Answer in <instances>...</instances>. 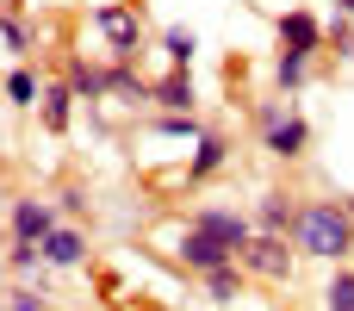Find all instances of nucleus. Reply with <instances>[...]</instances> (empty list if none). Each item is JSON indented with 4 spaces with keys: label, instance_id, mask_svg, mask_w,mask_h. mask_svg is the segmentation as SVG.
Wrapping results in <instances>:
<instances>
[{
    "label": "nucleus",
    "instance_id": "1",
    "mask_svg": "<svg viewBox=\"0 0 354 311\" xmlns=\"http://www.w3.org/2000/svg\"><path fill=\"white\" fill-rule=\"evenodd\" d=\"M292 243H299V256H311V262H348V256H354V218H348V206H342V199H305Z\"/></svg>",
    "mask_w": 354,
    "mask_h": 311
},
{
    "label": "nucleus",
    "instance_id": "2",
    "mask_svg": "<svg viewBox=\"0 0 354 311\" xmlns=\"http://www.w3.org/2000/svg\"><path fill=\"white\" fill-rule=\"evenodd\" d=\"M93 25H100L112 62H137V50H143V6H137V0H106V6H93Z\"/></svg>",
    "mask_w": 354,
    "mask_h": 311
},
{
    "label": "nucleus",
    "instance_id": "3",
    "mask_svg": "<svg viewBox=\"0 0 354 311\" xmlns=\"http://www.w3.org/2000/svg\"><path fill=\"white\" fill-rule=\"evenodd\" d=\"M261 150H268L274 162H299V156L311 150L305 112H292L286 100H268V106H261Z\"/></svg>",
    "mask_w": 354,
    "mask_h": 311
},
{
    "label": "nucleus",
    "instance_id": "4",
    "mask_svg": "<svg viewBox=\"0 0 354 311\" xmlns=\"http://www.w3.org/2000/svg\"><path fill=\"white\" fill-rule=\"evenodd\" d=\"M236 262H243L249 281H274V287H286V281L299 274V243H292V237H261V231H255L249 249H243Z\"/></svg>",
    "mask_w": 354,
    "mask_h": 311
},
{
    "label": "nucleus",
    "instance_id": "5",
    "mask_svg": "<svg viewBox=\"0 0 354 311\" xmlns=\"http://www.w3.org/2000/svg\"><path fill=\"white\" fill-rule=\"evenodd\" d=\"M187 231H205L212 243H224L230 256H243L249 237H255V218H243V212H230V206H199V212L187 218Z\"/></svg>",
    "mask_w": 354,
    "mask_h": 311
},
{
    "label": "nucleus",
    "instance_id": "6",
    "mask_svg": "<svg viewBox=\"0 0 354 311\" xmlns=\"http://www.w3.org/2000/svg\"><path fill=\"white\" fill-rule=\"evenodd\" d=\"M299 212H305V199H299V193L268 187V193L255 199V212H249V218H255V231H261V237H292V231H299Z\"/></svg>",
    "mask_w": 354,
    "mask_h": 311
},
{
    "label": "nucleus",
    "instance_id": "7",
    "mask_svg": "<svg viewBox=\"0 0 354 311\" xmlns=\"http://www.w3.org/2000/svg\"><path fill=\"white\" fill-rule=\"evenodd\" d=\"M280 50H292V56H317V50H324V19L305 12V6L280 12Z\"/></svg>",
    "mask_w": 354,
    "mask_h": 311
},
{
    "label": "nucleus",
    "instance_id": "8",
    "mask_svg": "<svg viewBox=\"0 0 354 311\" xmlns=\"http://www.w3.org/2000/svg\"><path fill=\"white\" fill-rule=\"evenodd\" d=\"M174 256H180V268H187V274H218V268H230V262H236V256H230L224 243H212L205 231H180V249H174Z\"/></svg>",
    "mask_w": 354,
    "mask_h": 311
},
{
    "label": "nucleus",
    "instance_id": "9",
    "mask_svg": "<svg viewBox=\"0 0 354 311\" xmlns=\"http://www.w3.org/2000/svg\"><path fill=\"white\" fill-rule=\"evenodd\" d=\"M37 125L50 131V137H62L68 125H75V87L56 75V81H44V100H37Z\"/></svg>",
    "mask_w": 354,
    "mask_h": 311
},
{
    "label": "nucleus",
    "instance_id": "10",
    "mask_svg": "<svg viewBox=\"0 0 354 311\" xmlns=\"http://www.w3.org/2000/svg\"><path fill=\"white\" fill-rule=\"evenodd\" d=\"M6 224H12V237H25V243H44V237L56 231V206H50V199H12Z\"/></svg>",
    "mask_w": 354,
    "mask_h": 311
},
{
    "label": "nucleus",
    "instance_id": "11",
    "mask_svg": "<svg viewBox=\"0 0 354 311\" xmlns=\"http://www.w3.org/2000/svg\"><path fill=\"white\" fill-rule=\"evenodd\" d=\"M224 162H230V143L218 137V131H205L199 143H193V156H187V187H199V181H212V175H224Z\"/></svg>",
    "mask_w": 354,
    "mask_h": 311
},
{
    "label": "nucleus",
    "instance_id": "12",
    "mask_svg": "<svg viewBox=\"0 0 354 311\" xmlns=\"http://www.w3.org/2000/svg\"><path fill=\"white\" fill-rule=\"evenodd\" d=\"M62 81L75 87V100H106L112 94L106 62H87V56H62Z\"/></svg>",
    "mask_w": 354,
    "mask_h": 311
},
{
    "label": "nucleus",
    "instance_id": "13",
    "mask_svg": "<svg viewBox=\"0 0 354 311\" xmlns=\"http://www.w3.org/2000/svg\"><path fill=\"white\" fill-rule=\"evenodd\" d=\"M37 249H44V268H81V262H87V237H81L75 224H56Z\"/></svg>",
    "mask_w": 354,
    "mask_h": 311
},
{
    "label": "nucleus",
    "instance_id": "14",
    "mask_svg": "<svg viewBox=\"0 0 354 311\" xmlns=\"http://www.w3.org/2000/svg\"><path fill=\"white\" fill-rule=\"evenodd\" d=\"M149 106H162V112H193L199 106V94H193V75L187 69H168V75H156V100Z\"/></svg>",
    "mask_w": 354,
    "mask_h": 311
},
{
    "label": "nucleus",
    "instance_id": "15",
    "mask_svg": "<svg viewBox=\"0 0 354 311\" xmlns=\"http://www.w3.org/2000/svg\"><path fill=\"white\" fill-rule=\"evenodd\" d=\"M106 81H112V94H118V100H131V106L156 100V81H143V75H137V62H112V56H106Z\"/></svg>",
    "mask_w": 354,
    "mask_h": 311
},
{
    "label": "nucleus",
    "instance_id": "16",
    "mask_svg": "<svg viewBox=\"0 0 354 311\" xmlns=\"http://www.w3.org/2000/svg\"><path fill=\"white\" fill-rule=\"evenodd\" d=\"M0 87H6V100H12L19 112H31V106L44 100V81H37V69H31V62H19V69H6V81H0Z\"/></svg>",
    "mask_w": 354,
    "mask_h": 311
},
{
    "label": "nucleus",
    "instance_id": "17",
    "mask_svg": "<svg viewBox=\"0 0 354 311\" xmlns=\"http://www.w3.org/2000/svg\"><path fill=\"white\" fill-rule=\"evenodd\" d=\"M205 281V299L212 305H236L243 299V262H230V268H218V274H199Z\"/></svg>",
    "mask_w": 354,
    "mask_h": 311
},
{
    "label": "nucleus",
    "instance_id": "18",
    "mask_svg": "<svg viewBox=\"0 0 354 311\" xmlns=\"http://www.w3.org/2000/svg\"><path fill=\"white\" fill-rule=\"evenodd\" d=\"M193 50H199V37H193L187 25H168V31H162V56H168V69H193Z\"/></svg>",
    "mask_w": 354,
    "mask_h": 311
},
{
    "label": "nucleus",
    "instance_id": "19",
    "mask_svg": "<svg viewBox=\"0 0 354 311\" xmlns=\"http://www.w3.org/2000/svg\"><path fill=\"white\" fill-rule=\"evenodd\" d=\"M274 81H280V94L305 87V81H311V56H292V50H280V56H274Z\"/></svg>",
    "mask_w": 354,
    "mask_h": 311
},
{
    "label": "nucleus",
    "instance_id": "20",
    "mask_svg": "<svg viewBox=\"0 0 354 311\" xmlns=\"http://www.w3.org/2000/svg\"><path fill=\"white\" fill-rule=\"evenodd\" d=\"M324 311H354V268L336 262V274H330V287H324Z\"/></svg>",
    "mask_w": 354,
    "mask_h": 311
},
{
    "label": "nucleus",
    "instance_id": "21",
    "mask_svg": "<svg viewBox=\"0 0 354 311\" xmlns=\"http://www.w3.org/2000/svg\"><path fill=\"white\" fill-rule=\"evenodd\" d=\"M324 50H336L342 62H348V56H354V19H348V12H342V6H336V19L324 25Z\"/></svg>",
    "mask_w": 354,
    "mask_h": 311
},
{
    "label": "nucleus",
    "instance_id": "22",
    "mask_svg": "<svg viewBox=\"0 0 354 311\" xmlns=\"http://www.w3.org/2000/svg\"><path fill=\"white\" fill-rule=\"evenodd\" d=\"M156 131H162V137H180V143H199V137H205V125H199L193 112H162Z\"/></svg>",
    "mask_w": 354,
    "mask_h": 311
},
{
    "label": "nucleus",
    "instance_id": "23",
    "mask_svg": "<svg viewBox=\"0 0 354 311\" xmlns=\"http://www.w3.org/2000/svg\"><path fill=\"white\" fill-rule=\"evenodd\" d=\"M0 37H6V50H12V56H19V62H25V56H31V31H25V19H19V12H12V6H6V12H0Z\"/></svg>",
    "mask_w": 354,
    "mask_h": 311
},
{
    "label": "nucleus",
    "instance_id": "24",
    "mask_svg": "<svg viewBox=\"0 0 354 311\" xmlns=\"http://www.w3.org/2000/svg\"><path fill=\"white\" fill-rule=\"evenodd\" d=\"M37 262H44V249H37V243H25V237H12V249H6V268H12V274H31Z\"/></svg>",
    "mask_w": 354,
    "mask_h": 311
},
{
    "label": "nucleus",
    "instance_id": "25",
    "mask_svg": "<svg viewBox=\"0 0 354 311\" xmlns=\"http://www.w3.org/2000/svg\"><path fill=\"white\" fill-rule=\"evenodd\" d=\"M6 311H50L44 305V287H12L6 293Z\"/></svg>",
    "mask_w": 354,
    "mask_h": 311
},
{
    "label": "nucleus",
    "instance_id": "26",
    "mask_svg": "<svg viewBox=\"0 0 354 311\" xmlns=\"http://www.w3.org/2000/svg\"><path fill=\"white\" fill-rule=\"evenodd\" d=\"M62 212H87V193L81 187H62Z\"/></svg>",
    "mask_w": 354,
    "mask_h": 311
},
{
    "label": "nucleus",
    "instance_id": "27",
    "mask_svg": "<svg viewBox=\"0 0 354 311\" xmlns=\"http://www.w3.org/2000/svg\"><path fill=\"white\" fill-rule=\"evenodd\" d=\"M336 6H342V12H348V19H354V0H336Z\"/></svg>",
    "mask_w": 354,
    "mask_h": 311
},
{
    "label": "nucleus",
    "instance_id": "28",
    "mask_svg": "<svg viewBox=\"0 0 354 311\" xmlns=\"http://www.w3.org/2000/svg\"><path fill=\"white\" fill-rule=\"evenodd\" d=\"M342 206H348V218H354V193H348V199H342Z\"/></svg>",
    "mask_w": 354,
    "mask_h": 311
}]
</instances>
